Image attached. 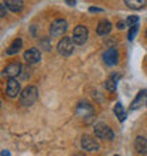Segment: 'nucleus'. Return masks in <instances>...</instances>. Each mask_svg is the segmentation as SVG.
I'll use <instances>...</instances> for the list:
<instances>
[{
	"instance_id": "obj_1",
	"label": "nucleus",
	"mask_w": 147,
	"mask_h": 156,
	"mask_svg": "<svg viewBox=\"0 0 147 156\" xmlns=\"http://www.w3.org/2000/svg\"><path fill=\"white\" fill-rule=\"evenodd\" d=\"M37 98H38V90H37V87L29 85L20 92L19 102H20V105H23V107H30V105H33V104L36 102Z\"/></svg>"
},
{
	"instance_id": "obj_2",
	"label": "nucleus",
	"mask_w": 147,
	"mask_h": 156,
	"mask_svg": "<svg viewBox=\"0 0 147 156\" xmlns=\"http://www.w3.org/2000/svg\"><path fill=\"white\" fill-rule=\"evenodd\" d=\"M94 132H95V136L102 140H113V138H115V133L112 131V128H109V125H106V123H103V122L96 123L94 128Z\"/></svg>"
},
{
	"instance_id": "obj_3",
	"label": "nucleus",
	"mask_w": 147,
	"mask_h": 156,
	"mask_svg": "<svg viewBox=\"0 0 147 156\" xmlns=\"http://www.w3.org/2000/svg\"><path fill=\"white\" fill-rule=\"evenodd\" d=\"M74 44H75V41H74L72 37H62L58 41L57 45L58 53L64 55V57H68V55H71L74 53Z\"/></svg>"
},
{
	"instance_id": "obj_4",
	"label": "nucleus",
	"mask_w": 147,
	"mask_h": 156,
	"mask_svg": "<svg viewBox=\"0 0 147 156\" xmlns=\"http://www.w3.org/2000/svg\"><path fill=\"white\" fill-rule=\"evenodd\" d=\"M68 29V23L64 19H58V20L53 21L50 26V36L51 37H61L64 36Z\"/></svg>"
},
{
	"instance_id": "obj_5",
	"label": "nucleus",
	"mask_w": 147,
	"mask_h": 156,
	"mask_svg": "<svg viewBox=\"0 0 147 156\" xmlns=\"http://www.w3.org/2000/svg\"><path fill=\"white\" fill-rule=\"evenodd\" d=\"M81 146L84 151H86V152H98L99 151V144L96 142V139L95 138H92V136L89 135H84L81 139Z\"/></svg>"
},
{
	"instance_id": "obj_6",
	"label": "nucleus",
	"mask_w": 147,
	"mask_h": 156,
	"mask_svg": "<svg viewBox=\"0 0 147 156\" xmlns=\"http://www.w3.org/2000/svg\"><path fill=\"white\" fill-rule=\"evenodd\" d=\"M72 38L75 41V44H78V45L85 44L86 40H88V29H86L85 26H77L74 29Z\"/></svg>"
},
{
	"instance_id": "obj_7",
	"label": "nucleus",
	"mask_w": 147,
	"mask_h": 156,
	"mask_svg": "<svg viewBox=\"0 0 147 156\" xmlns=\"http://www.w3.org/2000/svg\"><path fill=\"white\" fill-rule=\"evenodd\" d=\"M103 58V62L109 67H113L118 64L119 61V54H118V50L116 48H108L102 55Z\"/></svg>"
},
{
	"instance_id": "obj_8",
	"label": "nucleus",
	"mask_w": 147,
	"mask_h": 156,
	"mask_svg": "<svg viewBox=\"0 0 147 156\" xmlns=\"http://www.w3.org/2000/svg\"><path fill=\"white\" fill-rule=\"evenodd\" d=\"M20 82L14 78H9L7 81V87H6V94L10 97V98H16L17 95L20 94Z\"/></svg>"
},
{
	"instance_id": "obj_9",
	"label": "nucleus",
	"mask_w": 147,
	"mask_h": 156,
	"mask_svg": "<svg viewBox=\"0 0 147 156\" xmlns=\"http://www.w3.org/2000/svg\"><path fill=\"white\" fill-rule=\"evenodd\" d=\"M21 64L20 62H12V64H9L7 67H4L3 70V75L7 78H14L21 73Z\"/></svg>"
},
{
	"instance_id": "obj_10",
	"label": "nucleus",
	"mask_w": 147,
	"mask_h": 156,
	"mask_svg": "<svg viewBox=\"0 0 147 156\" xmlns=\"http://www.w3.org/2000/svg\"><path fill=\"white\" fill-rule=\"evenodd\" d=\"M144 104H147V90H142L139 94H137V97L133 99V102H132V105H130V111L139 109Z\"/></svg>"
},
{
	"instance_id": "obj_11",
	"label": "nucleus",
	"mask_w": 147,
	"mask_h": 156,
	"mask_svg": "<svg viewBox=\"0 0 147 156\" xmlns=\"http://www.w3.org/2000/svg\"><path fill=\"white\" fill-rule=\"evenodd\" d=\"M77 114L81 116V118L89 119V118H92V115H94V108H92V105H89V104L81 102L77 108Z\"/></svg>"
},
{
	"instance_id": "obj_12",
	"label": "nucleus",
	"mask_w": 147,
	"mask_h": 156,
	"mask_svg": "<svg viewBox=\"0 0 147 156\" xmlns=\"http://www.w3.org/2000/svg\"><path fill=\"white\" fill-rule=\"evenodd\" d=\"M24 60L29 64H37L41 60V53L38 48H29L24 53Z\"/></svg>"
},
{
	"instance_id": "obj_13",
	"label": "nucleus",
	"mask_w": 147,
	"mask_h": 156,
	"mask_svg": "<svg viewBox=\"0 0 147 156\" xmlns=\"http://www.w3.org/2000/svg\"><path fill=\"white\" fill-rule=\"evenodd\" d=\"M3 3L6 4V7L9 10H12L13 13H19L23 10L24 7V3H23V0H3Z\"/></svg>"
},
{
	"instance_id": "obj_14",
	"label": "nucleus",
	"mask_w": 147,
	"mask_h": 156,
	"mask_svg": "<svg viewBox=\"0 0 147 156\" xmlns=\"http://www.w3.org/2000/svg\"><path fill=\"white\" fill-rule=\"evenodd\" d=\"M110 30H112V24H110V21L106 20V19L101 20L99 24L96 26V33H98V36H108V34L110 33Z\"/></svg>"
},
{
	"instance_id": "obj_15",
	"label": "nucleus",
	"mask_w": 147,
	"mask_h": 156,
	"mask_svg": "<svg viewBox=\"0 0 147 156\" xmlns=\"http://www.w3.org/2000/svg\"><path fill=\"white\" fill-rule=\"evenodd\" d=\"M119 80H120V75H119L118 73H113V74L106 80V82H105V88H106L108 91H110V92H115L116 88H118Z\"/></svg>"
},
{
	"instance_id": "obj_16",
	"label": "nucleus",
	"mask_w": 147,
	"mask_h": 156,
	"mask_svg": "<svg viewBox=\"0 0 147 156\" xmlns=\"http://www.w3.org/2000/svg\"><path fill=\"white\" fill-rule=\"evenodd\" d=\"M135 149L136 152L140 155H146L147 153V139L143 136H137L135 140Z\"/></svg>"
},
{
	"instance_id": "obj_17",
	"label": "nucleus",
	"mask_w": 147,
	"mask_h": 156,
	"mask_svg": "<svg viewBox=\"0 0 147 156\" xmlns=\"http://www.w3.org/2000/svg\"><path fill=\"white\" fill-rule=\"evenodd\" d=\"M21 47H23V41H21V38H16V40L13 41L12 44L9 45V48L6 50V54H7V55L17 54L21 50Z\"/></svg>"
},
{
	"instance_id": "obj_18",
	"label": "nucleus",
	"mask_w": 147,
	"mask_h": 156,
	"mask_svg": "<svg viewBox=\"0 0 147 156\" xmlns=\"http://www.w3.org/2000/svg\"><path fill=\"white\" fill-rule=\"evenodd\" d=\"M125 3L132 10H140L146 6V0H125Z\"/></svg>"
},
{
	"instance_id": "obj_19",
	"label": "nucleus",
	"mask_w": 147,
	"mask_h": 156,
	"mask_svg": "<svg viewBox=\"0 0 147 156\" xmlns=\"http://www.w3.org/2000/svg\"><path fill=\"white\" fill-rule=\"evenodd\" d=\"M115 115L118 116V119L120 121V122H123V121L126 119V112H125L123 105L120 102H118L116 105H115Z\"/></svg>"
},
{
	"instance_id": "obj_20",
	"label": "nucleus",
	"mask_w": 147,
	"mask_h": 156,
	"mask_svg": "<svg viewBox=\"0 0 147 156\" xmlns=\"http://www.w3.org/2000/svg\"><path fill=\"white\" fill-rule=\"evenodd\" d=\"M137 31H139V26H137V24L132 26L130 30H129V34H127V40H129V41L135 40V37H136V34H137Z\"/></svg>"
},
{
	"instance_id": "obj_21",
	"label": "nucleus",
	"mask_w": 147,
	"mask_h": 156,
	"mask_svg": "<svg viewBox=\"0 0 147 156\" xmlns=\"http://www.w3.org/2000/svg\"><path fill=\"white\" fill-rule=\"evenodd\" d=\"M139 23V17L137 16H130V17H127V20H126V24L129 26V27H132V26H135Z\"/></svg>"
},
{
	"instance_id": "obj_22",
	"label": "nucleus",
	"mask_w": 147,
	"mask_h": 156,
	"mask_svg": "<svg viewBox=\"0 0 147 156\" xmlns=\"http://www.w3.org/2000/svg\"><path fill=\"white\" fill-rule=\"evenodd\" d=\"M4 7H6V4L2 3V6H0V17H4V16H6V10H4Z\"/></svg>"
},
{
	"instance_id": "obj_23",
	"label": "nucleus",
	"mask_w": 147,
	"mask_h": 156,
	"mask_svg": "<svg viewBox=\"0 0 147 156\" xmlns=\"http://www.w3.org/2000/svg\"><path fill=\"white\" fill-rule=\"evenodd\" d=\"M43 44H44V47H45V50H47V51L51 48V44H50L48 41H47V38H45V40H43Z\"/></svg>"
},
{
	"instance_id": "obj_24",
	"label": "nucleus",
	"mask_w": 147,
	"mask_h": 156,
	"mask_svg": "<svg viewBox=\"0 0 147 156\" xmlns=\"http://www.w3.org/2000/svg\"><path fill=\"white\" fill-rule=\"evenodd\" d=\"M125 26H126V23H123V21H118V23H116V27H118V29H125Z\"/></svg>"
},
{
	"instance_id": "obj_25",
	"label": "nucleus",
	"mask_w": 147,
	"mask_h": 156,
	"mask_svg": "<svg viewBox=\"0 0 147 156\" xmlns=\"http://www.w3.org/2000/svg\"><path fill=\"white\" fill-rule=\"evenodd\" d=\"M65 3L68 4V6H75V3H77V0H65Z\"/></svg>"
},
{
	"instance_id": "obj_26",
	"label": "nucleus",
	"mask_w": 147,
	"mask_h": 156,
	"mask_svg": "<svg viewBox=\"0 0 147 156\" xmlns=\"http://www.w3.org/2000/svg\"><path fill=\"white\" fill-rule=\"evenodd\" d=\"M89 12H92V13H95V12H102V9H99V7H91Z\"/></svg>"
},
{
	"instance_id": "obj_27",
	"label": "nucleus",
	"mask_w": 147,
	"mask_h": 156,
	"mask_svg": "<svg viewBox=\"0 0 147 156\" xmlns=\"http://www.w3.org/2000/svg\"><path fill=\"white\" fill-rule=\"evenodd\" d=\"M146 37H147V29H146Z\"/></svg>"
},
{
	"instance_id": "obj_28",
	"label": "nucleus",
	"mask_w": 147,
	"mask_h": 156,
	"mask_svg": "<svg viewBox=\"0 0 147 156\" xmlns=\"http://www.w3.org/2000/svg\"><path fill=\"white\" fill-rule=\"evenodd\" d=\"M146 105H147V104H146Z\"/></svg>"
}]
</instances>
